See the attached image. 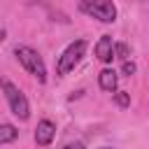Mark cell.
Returning <instances> with one entry per match:
<instances>
[{
  "instance_id": "obj_1",
  "label": "cell",
  "mask_w": 149,
  "mask_h": 149,
  "mask_svg": "<svg viewBox=\"0 0 149 149\" xmlns=\"http://www.w3.org/2000/svg\"><path fill=\"white\" fill-rule=\"evenodd\" d=\"M14 56H16V61L26 68L28 74H33L37 81H47V68H44V61H42V56H40L35 49L21 44V47L14 49Z\"/></svg>"
},
{
  "instance_id": "obj_2",
  "label": "cell",
  "mask_w": 149,
  "mask_h": 149,
  "mask_svg": "<svg viewBox=\"0 0 149 149\" xmlns=\"http://www.w3.org/2000/svg\"><path fill=\"white\" fill-rule=\"evenodd\" d=\"M86 40H74L65 47V51L58 56V63H56V74H68L70 70H74V65L84 58L86 54Z\"/></svg>"
},
{
  "instance_id": "obj_3",
  "label": "cell",
  "mask_w": 149,
  "mask_h": 149,
  "mask_svg": "<svg viewBox=\"0 0 149 149\" xmlns=\"http://www.w3.org/2000/svg\"><path fill=\"white\" fill-rule=\"evenodd\" d=\"M79 12L88 14L91 19H98L102 23H114L116 21V7L109 0H81Z\"/></svg>"
},
{
  "instance_id": "obj_4",
  "label": "cell",
  "mask_w": 149,
  "mask_h": 149,
  "mask_svg": "<svg viewBox=\"0 0 149 149\" xmlns=\"http://www.w3.org/2000/svg\"><path fill=\"white\" fill-rule=\"evenodd\" d=\"M2 91H5V98H7V102H9V109H12V114L16 116V119H21V121H28V116H30V105H28V100H26V95L21 93V88L16 86V84H12V81H2Z\"/></svg>"
},
{
  "instance_id": "obj_5",
  "label": "cell",
  "mask_w": 149,
  "mask_h": 149,
  "mask_svg": "<svg viewBox=\"0 0 149 149\" xmlns=\"http://www.w3.org/2000/svg\"><path fill=\"white\" fill-rule=\"evenodd\" d=\"M54 135H56V126H54L49 119H42V121L37 123V128H35V142H37L40 147H47V144H51Z\"/></svg>"
},
{
  "instance_id": "obj_6",
  "label": "cell",
  "mask_w": 149,
  "mask_h": 149,
  "mask_svg": "<svg viewBox=\"0 0 149 149\" xmlns=\"http://www.w3.org/2000/svg\"><path fill=\"white\" fill-rule=\"evenodd\" d=\"M95 56H98L100 63H112V58H114V40H112L109 35H102V37L98 40V44H95Z\"/></svg>"
},
{
  "instance_id": "obj_7",
  "label": "cell",
  "mask_w": 149,
  "mask_h": 149,
  "mask_svg": "<svg viewBox=\"0 0 149 149\" xmlns=\"http://www.w3.org/2000/svg\"><path fill=\"white\" fill-rule=\"evenodd\" d=\"M116 81H119V74H116L114 70H109V68H105V70L98 74V84H100V88L107 91V93H114V91H116Z\"/></svg>"
},
{
  "instance_id": "obj_8",
  "label": "cell",
  "mask_w": 149,
  "mask_h": 149,
  "mask_svg": "<svg viewBox=\"0 0 149 149\" xmlns=\"http://www.w3.org/2000/svg\"><path fill=\"white\" fill-rule=\"evenodd\" d=\"M16 137H19L16 126H12V123H0V144H9V142H14Z\"/></svg>"
},
{
  "instance_id": "obj_9",
  "label": "cell",
  "mask_w": 149,
  "mask_h": 149,
  "mask_svg": "<svg viewBox=\"0 0 149 149\" xmlns=\"http://www.w3.org/2000/svg\"><path fill=\"white\" fill-rule=\"evenodd\" d=\"M128 44H123V42H119V44H114V58H121V61H128Z\"/></svg>"
},
{
  "instance_id": "obj_10",
  "label": "cell",
  "mask_w": 149,
  "mask_h": 149,
  "mask_svg": "<svg viewBox=\"0 0 149 149\" xmlns=\"http://www.w3.org/2000/svg\"><path fill=\"white\" fill-rule=\"evenodd\" d=\"M114 100H116L119 107H128V105H130V98H128V93H123V91L114 93Z\"/></svg>"
},
{
  "instance_id": "obj_11",
  "label": "cell",
  "mask_w": 149,
  "mask_h": 149,
  "mask_svg": "<svg viewBox=\"0 0 149 149\" xmlns=\"http://www.w3.org/2000/svg\"><path fill=\"white\" fill-rule=\"evenodd\" d=\"M121 72L130 77V74L135 72V63H133V61H123V65H121Z\"/></svg>"
},
{
  "instance_id": "obj_12",
  "label": "cell",
  "mask_w": 149,
  "mask_h": 149,
  "mask_svg": "<svg viewBox=\"0 0 149 149\" xmlns=\"http://www.w3.org/2000/svg\"><path fill=\"white\" fill-rule=\"evenodd\" d=\"M61 149H84V144H81V142H68V144L61 147Z\"/></svg>"
},
{
  "instance_id": "obj_13",
  "label": "cell",
  "mask_w": 149,
  "mask_h": 149,
  "mask_svg": "<svg viewBox=\"0 0 149 149\" xmlns=\"http://www.w3.org/2000/svg\"><path fill=\"white\" fill-rule=\"evenodd\" d=\"M2 40H5V30H0V42H2Z\"/></svg>"
},
{
  "instance_id": "obj_14",
  "label": "cell",
  "mask_w": 149,
  "mask_h": 149,
  "mask_svg": "<svg viewBox=\"0 0 149 149\" xmlns=\"http://www.w3.org/2000/svg\"><path fill=\"white\" fill-rule=\"evenodd\" d=\"M100 149H114V147H100Z\"/></svg>"
}]
</instances>
